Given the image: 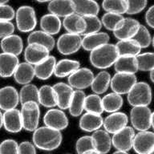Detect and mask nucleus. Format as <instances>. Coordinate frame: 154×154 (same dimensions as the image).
Here are the masks:
<instances>
[{
  "instance_id": "nucleus-1",
  "label": "nucleus",
  "mask_w": 154,
  "mask_h": 154,
  "mask_svg": "<svg viewBox=\"0 0 154 154\" xmlns=\"http://www.w3.org/2000/svg\"><path fill=\"white\" fill-rule=\"evenodd\" d=\"M61 131L48 126L37 128L33 132L32 140L36 148L46 151H51L60 147L62 143Z\"/></svg>"
},
{
  "instance_id": "nucleus-2",
  "label": "nucleus",
  "mask_w": 154,
  "mask_h": 154,
  "mask_svg": "<svg viewBox=\"0 0 154 154\" xmlns=\"http://www.w3.org/2000/svg\"><path fill=\"white\" fill-rule=\"evenodd\" d=\"M120 55L116 45L107 43L90 53V62L96 68L106 69L114 65Z\"/></svg>"
},
{
  "instance_id": "nucleus-3",
  "label": "nucleus",
  "mask_w": 154,
  "mask_h": 154,
  "mask_svg": "<svg viewBox=\"0 0 154 154\" xmlns=\"http://www.w3.org/2000/svg\"><path fill=\"white\" fill-rule=\"evenodd\" d=\"M128 101L133 107L148 106L152 101V90L145 82H137L128 93Z\"/></svg>"
},
{
  "instance_id": "nucleus-4",
  "label": "nucleus",
  "mask_w": 154,
  "mask_h": 154,
  "mask_svg": "<svg viewBox=\"0 0 154 154\" xmlns=\"http://www.w3.org/2000/svg\"><path fill=\"white\" fill-rule=\"evenodd\" d=\"M23 127L29 132H34L38 128L40 118V108L36 102H27L22 104L20 110Z\"/></svg>"
},
{
  "instance_id": "nucleus-5",
  "label": "nucleus",
  "mask_w": 154,
  "mask_h": 154,
  "mask_svg": "<svg viewBox=\"0 0 154 154\" xmlns=\"http://www.w3.org/2000/svg\"><path fill=\"white\" fill-rule=\"evenodd\" d=\"M17 27L22 32H31L37 24L35 11L30 6H22L15 12Z\"/></svg>"
},
{
  "instance_id": "nucleus-6",
  "label": "nucleus",
  "mask_w": 154,
  "mask_h": 154,
  "mask_svg": "<svg viewBox=\"0 0 154 154\" xmlns=\"http://www.w3.org/2000/svg\"><path fill=\"white\" fill-rule=\"evenodd\" d=\"M131 122L135 129L146 131L151 127L152 112L148 106H136L131 111Z\"/></svg>"
},
{
  "instance_id": "nucleus-7",
  "label": "nucleus",
  "mask_w": 154,
  "mask_h": 154,
  "mask_svg": "<svg viewBox=\"0 0 154 154\" xmlns=\"http://www.w3.org/2000/svg\"><path fill=\"white\" fill-rule=\"evenodd\" d=\"M58 51L65 55H72L79 50L82 47V38L80 35L65 33L58 38L56 43Z\"/></svg>"
},
{
  "instance_id": "nucleus-8",
  "label": "nucleus",
  "mask_w": 154,
  "mask_h": 154,
  "mask_svg": "<svg viewBox=\"0 0 154 154\" xmlns=\"http://www.w3.org/2000/svg\"><path fill=\"white\" fill-rule=\"evenodd\" d=\"M137 82V77L135 74L116 72L111 79L110 86L113 92L123 95L128 93Z\"/></svg>"
},
{
  "instance_id": "nucleus-9",
  "label": "nucleus",
  "mask_w": 154,
  "mask_h": 154,
  "mask_svg": "<svg viewBox=\"0 0 154 154\" xmlns=\"http://www.w3.org/2000/svg\"><path fill=\"white\" fill-rule=\"evenodd\" d=\"M93 72L87 67H79L68 76V84L75 90H83L91 86Z\"/></svg>"
},
{
  "instance_id": "nucleus-10",
  "label": "nucleus",
  "mask_w": 154,
  "mask_h": 154,
  "mask_svg": "<svg viewBox=\"0 0 154 154\" xmlns=\"http://www.w3.org/2000/svg\"><path fill=\"white\" fill-rule=\"evenodd\" d=\"M134 137V128L130 126H126L113 134L112 137V144L116 150L128 152L132 148Z\"/></svg>"
},
{
  "instance_id": "nucleus-11",
  "label": "nucleus",
  "mask_w": 154,
  "mask_h": 154,
  "mask_svg": "<svg viewBox=\"0 0 154 154\" xmlns=\"http://www.w3.org/2000/svg\"><path fill=\"white\" fill-rule=\"evenodd\" d=\"M154 148V132L140 131L135 134L132 149L137 154H149Z\"/></svg>"
},
{
  "instance_id": "nucleus-12",
  "label": "nucleus",
  "mask_w": 154,
  "mask_h": 154,
  "mask_svg": "<svg viewBox=\"0 0 154 154\" xmlns=\"http://www.w3.org/2000/svg\"><path fill=\"white\" fill-rule=\"evenodd\" d=\"M43 122L48 127L61 131L67 127L68 119L62 109L51 108L43 116Z\"/></svg>"
},
{
  "instance_id": "nucleus-13",
  "label": "nucleus",
  "mask_w": 154,
  "mask_h": 154,
  "mask_svg": "<svg viewBox=\"0 0 154 154\" xmlns=\"http://www.w3.org/2000/svg\"><path fill=\"white\" fill-rule=\"evenodd\" d=\"M50 51L43 46L29 43L24 50V57L26 62L35 66L45 60L49 56Z\"/></svg>"
},
{
  "instance_id": "nucleus-14",
  "label": "nucleus",
  "mask_w": 154,
  "mask_h": 154,
  "mask_svg": "<svg viewBox=\"0 0 154 154\" xmlns=\"http://www.w3.org/2000/svg\"><path fill=\"white\" fill-rule=\"evenodd\" d=\"M128 121V119L125 113L116 112L103 119V126L109 134H114L126 127Z\"/></svg>"
},
{
  "instance_id": "nucleus-15",
  "label": "nucleus",
  "mask_w": 154,
  "mask_h": 154,
  "mask_svg": "<svg viewBox=\"0 0 154 154\" xmlns=\"http://www.w3.org/2000/svg\"><path fill=\"white\" fill-rule=\"evenodd\" d=\"M19 103V93L12 86L0 88V109L4 112L16 108Z\"/></svg>"
},
{
  "instance_id": "nucleus-16",
  "label": "nucleus",
  "mask_w": 154,
  "mask_h": 154,
  "mask_svg": "<svg viewBox=\"0 0 154 154\" xmlns=\"http://www.w3.org/2000/svg\"><path fill=\"white\" fill-rule=\"evenodd\" d=\"M53 88L56 94L59 108L62 110L67 109L74 93V89L69 84L65 83H57L53 85Z\"/></svg>"
},
{
  "instance_id": "nucleus-17",
  "label": "nucleus",
  "mask_w": 154,
  "mask_h": 154,
  "mask_svg": "<svg viewBox=\"0 0 154 154\" xmlns=\"http://www.w3.org/2000/svg\"><path fill=\"white\" fill-rule=\"evenodd\" d=\"M3 126L7 131L12 133L20 132L23 128L20 111L17 108L6 111L3 113Z\"/></svg>"
},
{
  "instance_id": "nucleus-18",
  "label": "nucleus",
  "mask_w": 154,
  "mask_h": 154,
  "mask_svg": "<svg viewBox=\"0 0 154 154\" xmlns=\"http://www.w3.org/2000/svg\"><path fill=\"white\" fill-rule=\"evenodd\" d=\"M94 149L100 154H107L112 148V137L107 131L98 129L91 135Z\"/></svg>"
},
{
  "instance_id": "nucleus-19",
  "label": "nucleus",
  "mask_w": 154,
  "mask_h": 154,
  "mask_svg": "<svg viewBox=\"0 0 154 154\" xmlns=\"http://www.w3.org/2000/svg\"><path fill=\"white\" fill-rule=\"evenodd\" d=\"M19 64L18 56L8 53H0V76L3 78L12 76Z\"/></svg>"
},
{
  "instance_id": "nucleus-20",
  "label": "nucleus",
  "mask_w": 154,
  "mask_h": 154,
  "mask_svg": "<svg viewBox=\"0 0 154 154\" xmlns=\"http://www.w3.org/2000/svg\"><path fill=\"white\" fill-rule=\"evenodd\" d=\"M109 39L110 37L105 32H97L87 35L82 38V48L84 50L92 51L96 48L108 43Z\"/></svg>"
},
{
  "instance_id": "nucleus-21",
  "label": "nucleus",
  "mask_w": 154,
  "mask_h": 154,
  "mask_svg": "<svg viewBox=\"0 0 154 154\" xmlns=\"http://www.w3.org/2000/svg\"><path fill=\"white\" fill-rule=\"evenodd\" d=\"M48 11L56 16L67 17L75 13L72 0H52L48 4Z\"/></svg>"
},
{
  "instance_id": "nucleus-22",
  "label": "nucleus",
  "mask_w": 154,
  "mask_h": 154,
  "mask_svg": "<svg viewBox=\"0 0 154 154\" xmlns=\"http://www.w3.org/2000/svg\"><path fill=\"white\" fill-rule=\"evenodd\" d=\"M140 24L139 22L134 19L127 18L125 19L124 23L119 30L113 32L114 36L118 38L119 40H124V39H129L132 38L137 34L138 29H139Z\"/></svg>"
},
{
  "instance_id": "nucleus-23",
  "label": "nucleus",
  "mask_w": 154,
  "mask_h": 154,
  "mask_svg": "<svg viewBox=\"0 0 154 154\" xmlns=\"http://www.w3.org/2000/svg\"><path fill=\"white\" fill-rule=\"evenodd\" d=\"M1 48L3 52L18 56L23 49V43L20 36L11 34L1 41Z\"/></svg>"
},
{
  "instance_id": "nucleus-24",
  "label": "nucleus",
  "mask_w": 154,
  "mask_h": 154,
  "mask_svg": "<svg viewBox=\"0 0 154 154\" xmlns=\"http://www.w3.org/2000/svg\"><path fill=\"white\" fill-rule=\"evenodd\" d=\"M14 78L15 81L19 84L25 85V84H31L33 80L35 74V67L30 64L27 62L20 63L14 73Z\"/></svg>"
},
{
  "instance_id": "nucleus-25",
  "label": "nucleus",
  "mask_w": 154,
  "mask_h": 154,
  "mask_svg": "<svg viewBox=\"0 0 154 154\" xmlns=\"http://www.w3.org/2000/svg\"><path fill=\"white\" fill-rule=\"evenodd\" d=\"M63 26L68 33L81 35L84 33L86 25L84 17L74 13L65 17L63 21Z\"/></svg>"
},
{
  "instance_id": "nucleus-26",
  "label": "nucleus",
  "mask_w": 154,
  "mask_h": 154,
  "mask_svg": "<svg viewBox=\"0 0 154 154\" xmlns=\"http://www.w3.org/2000/svg\"><path fill=\"white\" fill-rule=\"evenodd\" d=\"M103 122L101 115L86 112L79 120V128L85 132H95L103 126Z\"/></svg>"
},
{
  "instance_id": "nucleus-27",
  "label": "nucleus",
  "mask_w": 154,
  "mask_h": 154,
  "mask_svg": "<svg viewBox=\"0 0 154 154\" xmlns=\"http://www.w3.org/2000/svg\"><path fill=\"white\" fill-rule=\"evenodd\" d=\"M75 13L82 17L97 15L100 11L99 4L95 0H72Z\"/></svg>"
},
{
  "instance_id": "nucleus-28",
  "label": "nucleus",
  "mask_w": 154,
  "mask_h": 154,
  "mask_svg": "<svg viewBox=\"0 0 154 154\" xmlns=\"http://www.w3.org/2000/svg\"><path fill=\"white\" fill-rule=\"evenodd\" d=\"M56 62L57 61L55 56L49 55L43 62L34 66L35 76L38 79H43V80L49 79L54 74Z\"/></svg>"
},
{
  "instance_id": "nucleus-29",
  "label": "nucleus",
  "mask_w": 154,
  "mask_h": 154,
  "mask_svg": "<svg viewBox=\"0 0 154 154\" xmlns=\"http://www.w3.org/2000/svg\"><path fill=\"white\" fill-rule=\"evenodd\" d=\"M114 68L116 72L135 74L138 71L136 56L120 55L114 63Z\"/></svg>"
},
{
  "instance_id": "nucleus-30",
  "label": "nucleus",
  "mask_w": 154,
  "mask_h": 154,
  "mask_svg": "<svg viewBox=\"0 0 154 154\" xmlns=\"http://www.w3.org/2000/svg\"><path fill=\"white\" fill-rule=\"evenodd\" d=\"M27 43H35L38 45L43 46L48 48L49 51H51L55 45V41L52 35L43 31H34L31 32L27 38Z\"/></svg>"
},
{
  "instance_id": "nucleus-31",
  "label": "nucleus",
  "mask_w": 154,
  "mask_h": 154,
  "mask_svg": "<svg viewBox=\"0 0 154 154\" xmlns=\"http://www.w3.org/2000/svg\"><path fill=\"white\" fill-rule=\"evenodd\" d=\"M111 79L112 77L109 72L101 71L96 76H94L91 84V90L93 91L94 93L97 95L104 93L110 86Z\"/></svg>"
},
{
  "instance_id": "nucleus-32",
  "label": "nucleus",
  "mask_w": 154,
  "mask_h": 154,
  "mask_svg": "<svg viewBox=\"0 0 154 154\" xmlns=\"http://www.w3.org/2000/svg\"><path fill=\"white\" fill-rule=\"evenodd\" d=\"M79 67V63L73 60H61L56 62L54 74L56 77L63 78L70 75Z\"/></svg>"
},
{
  "instance_id": "nucleus-33",
  "label": "nucleus",
  "mask_w": 154,
  "mask_h": 154,
  "mask_svg": "<svg viewBox=\"0 0 154 154\" xmlns=\"http://www.w3.org/2000/svg\"><path fill=\"white\" fill-rule=\"evenodd\" d=\"M38 103L50 108L57 105L56 94L53 86L43 85L38 89Z\"/></svg>"
},
{
  "instance_id": "nucleus-34",
  "label": "nucleus",
  "mask_w": 154,
  "mask_h": 154,
  "mask_svg": "<svg viewBox=\"0 0 154 154\" xmlns=\"http://www.w3.org/2000/svg\"><path fill=\"white\" fill-rule=\"evenodd\" d=\"M40 26L42 31L53 35L57 34L61 28V21L60 18L55 14H47L40 19Z\"/></svg>"
},
{
  "instance_id": "nucleus-35",
  "label": "nucleus",
  "mask_w": 154,
  "mask_h": 154,
  "mask_svg": "<svg viewBox=\"0 0 154 154\" xmlns=\"http://www.w3.org/2000/svg\"><path fill=\"white\" fill-rule=\"evenodd\" d=\"M123 98L121 95L112 92V93L107 94L102 98V104H103V111L108 112H116L120 110L122 108Z\"/></svg>"
},
{
  "instance_id": "nucleus-36",
  "label": "nucleus",
  "mask_w": 154,
  "mask_h": 154,
  "mask_svg": "<svg viewBox=\"0 0 154 154\" xmlns=\"http://www.w3.org/2000/svg\"><path fill=\"white\" fill-rule=\"evenodd\" d=\"M116 47L117 48L119 55H129V56H137L140 53L141 48L138 43L132 38L119 40Z\"/></svg>"
},
{
  "instance_id": "nucleus-37",
  "label": "nucleus",
  "mask_w": 154,
  "mask_h": 154,
  "mask_svg": "<svg viewBox=\"0 0 154 154\" xmlns=\"http://www.w3.org/2000/svg\"><path fill=\"white\" fill-rule=\"evenodd\" d=\"M86 98V95L83 90H74V93L72 96V100L68 107L70 114L77 117L82 114L84 110V101Z\"/></svg>"
},
{
  "instance_id": "nucleus-38",
  "label": "nucleus",
  "mask_w": 154,
  "mask_h": 154,
  "mask_svg": "<svg viewBox=\"0 0 154 154\" xmlns=\"http://www.w3.org/2000/svg\"><path fill=\"white\" fill-rule=\"evenodd\" d=\"M100 20L102 25L107 30L114 32L121 27L125 21V18L123 17L122 14L107 12L102 16Z\"/></svg>"
},
{
  "instance_id": "nucleus-39",
  "label": "nucleus",
  "mask_w": 154,
  "mask_h": 154,
  "mask_svg": "<svg viewBox=\"0 0 154 154\" xmlns=\"http://www.w3.org/2000/svg\"><path fill=\"white\" fill-rule=\"evenodd\" d=\"M84 110L87 112L101 115L104 112L102 104V98L95 93L86 96L84 101Z\"/></svg>"
},
{
  "instance_id": "nucleus-40",
  "label": "nucleus",
  "mask_w": 154,
  "mask_h": 154,
  "mask_svg": "<svg viewBox=\"0 0 154 154\" xmlns=\"http://www.w3.org/2000/svg\"><path fill=\"white\" fill-rule=\"evenodd\" d=\"M19 102L21 104L27 102H36L38 103V88L32 84L23 85L19 92Z\"/></svg>"
},
{
  "instance_id": "nucleus-41",
  "label": "nucleus",
  "mask_w": 154,
  "mask_h": 154,
  "mask_svg": "<svg viewBox=\"0 0 154 154\" xmlns=\"http://www.w3.org/2000/svg\"><path fill=\"white\" fill-rule=\"evenodd\" d=\"M102 7L104 11L110 13L123 14L128 11V2L126 0H103Z\"/></svg>"
},
{
  "instance_id": "nucleus-42",
  "label": "nucleus",
  "mask_w": 154,
  "mask_h": 154,
  "mask_svg": "<svg viewBox=\"0 0 154 154\" xmlns=\"http://www.w3.org/2000/svg\"><path fill=\"white\" fill-rule=\"evenodd\" d=\"M138 70L142 72H151L154 68V52L140 53L136 56Z\"/></svg>"
},
{
  "instance_id": "nucleus-43",
  "label": "nucleus",
  "mask_w": 154,
  "mask_h": 154,
  "mask_svg": "<svg viewBox=\"0 0 154 154\" xmlns=\"http://www.w3.org/2000/svg\"><path fill=\"white\" fill-rule=\"evenodd\" d=\"M85 21V30H84L83 35H87L90 34H94L100 32L101 27H102V23L101 20L99 19L97 15H90V16L84 17Z\"/></svg>"
},
{
  "instance_id": "nucleus-44",
  "label": "nucleus",
  "mask_w": 154,
  "mask_h": 154,
  "mask_svg": "<svg viewBox=\"0 0 154 154\" xmlns=\"http://www.w3.org/2000/svg\"><path fill=\"white\" fill-rule=\"evenodd\" d=\"M132 39H134L140 46L141 48H148L152 43L151 35L146 26H143V25L140 26L137 34L135 35Z\"/></svg>"
},
{
  "instance_id": "nucleus-45",
  "label": "nucleus",
  "mask_w": 154,
  "mask_h": 154,
  "mask_svg": "<svg viewBox=\"0 0 154 154\" xmlns=\"http://www.w3.org/2000/svg\"><path fill=\"white\" fill-rule=\"evenodd\" d=\"M91 150H95L91 136H84L77 140L75 143V151L77 153L83 154Z\"/></svg>"
},
{
  "instance_id": "nucleus-46",
  "label": "nucleus",
  "mask_w": 154,
  "mask_h": 154,
  "mask_svg": "<svg viewBox=\"0 0 154 154\" xmlns=\"http://www.w3.org/2000/svg\"><path fill=\"white\" fill-rule=\"evenodd\" d=\"M0 154H19V144L12 139L2 140L0 144Z\"/></svg>"
},
{
  "instance_id": "nucleus-47",
  "label": "nucleus",
  "mask_w": 154,
  "mask_h": 154,
  "mask_svg": "<svg viewBox=\"0 0 154 154\" xmlns=\"http://www.w3.org/2000/svg\"><path fill=\"white\" fill-rule=\"evenodd\" d=\"M128 2V11L129 14H136L141 12L147 5V0H126Z\"/></svg>"
},
{
  "instance_id": "nucleus-48",
  "label": "nucleus",
  "mask_w": 154,
  "mask_h": 154,
  "mask_svg": "<svg viewBox=\"0 0 154 154\" xmlns=\"http://www.w3.org/2000/svg\"><path fill=\"white\" fill-rule=\"evenodd\" d=\"M15 17V11L13 7L7 4L0 5V21H8Z\"/></svg>"
},
{
  "instance_id": "nucleus-49",
  "label": "nucleus",
  "mask_w": 154,
  "mask_h": 154,
  "mask_svg": "<svg viewBox=\"0 0 154 154\" xmlns=\"http://www.w3.org/2000/svg\"><path fill=\"white\" fill-rule=\"evenodd\" d=\"M14 31V24L8 21H0V38H5L6 36L13 34Z\"/></svg>"
},
{
  "instance_id": "nucleus-50",
  "label": "nucleus",
  "mask_w": 154,
  "mask_h": 154,
  "mask_svg": "<svg viewBox=\"0 0 154 154\" xmlns=\"http://www.w3.org/2000/svg\"><path fill=\"white\" fill-rule=\"evenodd\" d=\"M35 148L33 142L23 141L19 144V154H36Z\"/></svg>"
},
{
  "instance_id": "nucleus-51",
  "label": "nucleus",
  "mask_w": 154,
  "mask_h": 154,
  "mask_svg": "<svg viewBox=\"0 0 154 154\" xmlns=\"http://www.w3.org/2000/svg\"><path fill=\"white\" fill-rule=\"evenodd\" d=\"M145 20L149 26L154 28V5L149 7L147 11L145 14Z\"/></svg>"
},
{
  "instance_id": "nucleus-52",
  "label": "nucleus",
  "mask_w": 154,
  "mask_h": 154,
  "mask_svg": "<svg viewBox=\"0 0 154 154\" xmlns=\"http://www.w3.org/2000/svg\"><path fill=\"white\" fill-rule=\"evenodd\" d=\"M3 126V114L0 110V128Z\"/></svg>"
},
{
  "instance_id": "nucleus-53",
  "label": "nucleus",
  "mask_w": 154,
  "mask_h": 154,
  "mask_svg": "<svg viewBox=\"0 0 154 154\" xmlns=\"http://www.w3.org/2000/svg\"><path fill=\"white\" fill-rule=\"evenodd\" d=\"M83 154H100V153H99L98 152L96 151V150H91V151L87 152H84V153Z\"/></svg>"
},
{
  "instance_id": "nucleus-54",
  "label": "nucleus",
  "mask_w": 154,
  "mask_h": 154,
  "mask_svg": "<svg viewBox=\"0 0 154 154\" xmlns=\"http://www.w3.org/2000/svg\"><path fill=\"white\" fill-rule=\"evenodd\" d=\"M112 154H128V152H125V151H119V150H116L115 152H113Z\"/></svg>"
},
{
  "instance_id": "nucleus-55",
  "label": "nucleus",
  "mask_w": 154,
  "mask_h": 154,
  "mask_svg": "<svg viewBox=\"0 0 154 154\" xmlns=\"http://www.w3.org/2000/svg\"><path fill=\"white\" fill-rule=\"evenodd\" d=\"M150 79L154 83V68L150 72Z\"/></svg>"
},
{
  "instance_id": "nucleus-56",
  "label": "nucleus",
  "mask_w": 154,
  "mask_h": 154,
  "mask_svg": "<svg viewBox=\"0 0 154 154\" xmlns=\"http://www.w3.org/2000/svg\"><path fill=\"white\" fill-rule=\"evenodd\" d=\"M151 126L154 129V112H152V118H151Z\"/></svg>"
},
{
  "instance_id": "nucleus-57",
  "label": "nucleus",
  "mask_w": 154,
  "mask_h": 154,
  "mask_svg": "<svg viewBox=\"0 0 154 154\" xmlns=\"http://www.w3.org/2000/svg\"><path fill=\"white\" fill-rule=\"evenodd\" d=\"M37 2H50L51 1H52V0H35Z\"/></svg>"
},
{
  "instance_id": "nucleus-58",
  "label": "nucleus",
  "mask_w": 154,
  "mask_h": 154,
  "mask_svg": "<svg viewBox=\"0 0 154 154\" xmlns=\"http://www.w3.org/2000/svg\"><path fill=\"white\" fill-rule=\"evenodd\" d=\"M9 0H0V5L1 4H6Z\"/></svg>"
},
{
  "instance_id": "nucleus-59",
  "label": "nucleus",
  "mask_w": 154,
  "mask_h": 154,
  "mask_svg": "<svg viewBox=\"0 0 154 154\" xmlns=\"http://www.w3.org/2000/svg\"><path fill=\"white\" fill-rule=\"evenodd\" d=\"M152 46H153V48H154V36H153V38H152Z\"/></svg>"
},
{
  "instance_id": "nucleus-60",
  "label": "nucleus",
  "mask_w": 154,
  "mask_h": 154,
  "mask_svg": "<svg viewBox=\"0 0 154 154\" xmlns=\"http://www.w3.org/2000/svg\"><path fill=\"white\" fill-rule=\"evenodd\" d=\"M149 154H154V148H153V149H152V151L149 152Z\"/></svg>"
}]
</instances>
